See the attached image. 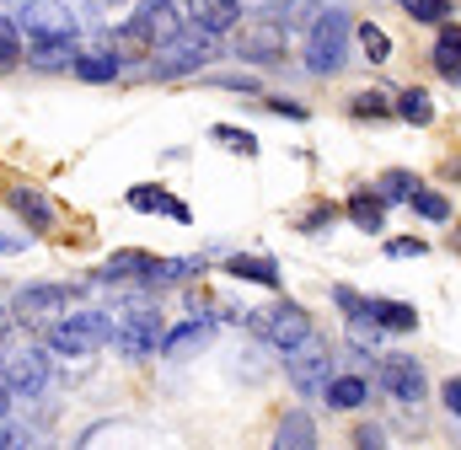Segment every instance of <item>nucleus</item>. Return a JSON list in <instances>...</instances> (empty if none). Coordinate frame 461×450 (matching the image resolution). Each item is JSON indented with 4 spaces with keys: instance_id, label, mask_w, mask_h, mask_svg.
I'll return each mask as SVG.
<instances>
[{
    "instance_id": "obj_38",
    "label": "nucleus",
    "mask_w": 461,
    "mask_h": 450,
    "mask_svg": "<svg viewBox=\"0 0 461 450\" xmlns=\"http://www.w3.org/2000/svg\"><path fill=\"white\" fill-rule=\"evenodd\" d=\"M333 215H339V210H333V204H322V210H312V215L301 220V230H306V236H322V230L333 225Z\"/></svg>"
},
{
    "instance_id": "obj_34",
    "label": "nucleus",
    "mask_w": 461,
    "mask_h": 450,
    "mask_svg": "<svg viewBox=\"0 0 461 450\" xmlns=\"http://www.w3.org/2000/svg\"><path fill=\"white\" fill-rule=\"evenodd\" d=\"M348 112H354V118H386L392 103H386L381 92H359V97H348Z\"/></svg>"
},
{
    "instance_id": "obj_1",
    "label": "nucleus",
    "mask_w": 461,
    "mask_h": 450,
    "mask_svg": "<svg viewBox=\"0 0 461 450\" xmlns=\"http://www.w3.org/2000/svg\"><path fill=\"white\" fill-rule=\"evenodd\" d=\"M183 27H188L183 0H145V5L113 32V54H150L156 43H172Z\"/></svg>"
},
{
    "instance_id": "obj_8",
    "label": "nucleus",
    "mask_w": 461,
    "mask_h": 450,
    "mask_svg": "<svg viewBox=\"0 0 461 450\" xmlns=\"http://www.w3.org/2000/svg\"><path fill=\"white\" fill-rule=\"evenodd\" d=\"M11 22H16L27 38H70V43H76V32H81L76 11L59 5V0H22V5H11Z\"/></svg>"
},
{
    "instance_id": "obj_24",
    "label": "nucleus",
    "mask_w": 461,
    "mask_h": 450,
    "mask_svg": "<svg viewBox=\"0 0 461 450\" xmlns=\"http://www.w3.org/2000/svg\"><path fill=\"white\" fill-rule=\"evenodd\" d=\"M204 343H210V322H188V328H177V333L161 343V354H167V359H188V354H199Z\"/></svg>"
},
{
    "instance_id": "obj_9",
    "label": "nucleus",
    "mask_w": 461,
    "mask_h": 450,
    "mask_svg": "<svg viewBox=\"0 0 461 450\" xmlns=\"http://www.w3.org/2000/svg\"><path fill=\"white\" fill-rule=\"evenodd\" d=\"M247 322H252V333L263 338V343H274V348H295L301 338L312 333V317L295 301H279L268 311H247Z\"/></svg>"
},
{
    "instance_id": "obj_36",
    "label": "nucleus",
    "mask_w": 461,
    "mask_h": 450,
    "mask_svg": "<svg viewBox=\"0 0 461 450\" xmlns=\"http://www.w3.org/2000/svg\"><path fill=\"white\" fill-rule=\"evenodd\" d=\"M429 59H435V70H440L451 86H461V54H451V49H440V43H435V54H429Z\"/></svg>"
},
{
    "instance_id": "obj_21",
    "label": "nucleus",
    "mask_w": 461,
    "mask_h": 450,
    "mask_svg": "<svg viewBox=\"0 0 461 450\" xmlns=\"http://www.w3.org/2000/svg\"><path fill=\"white\" fill-rule=\"evenodd\" d=\"M129 210H140V215H172V220L188 225V204H177V199H167L161 188H129Z\"/></svg>"
},
{
    "instance_id": "obj_17",
    "label": "nucleus",
    "mask_w": 461,
    "mask_h": 450,
    "mask_svg": "<svg viewBox=\"0 0 461 450\" xmlns=\"http://www.w3.org/2000/svg\"><path fill=\"white\" fill-rule=\"evenodd\" d=\"M5 199H11V210L22 220H32V230H49L54 225V210H49V199L38 188H5Z\"/></svg>"
},
{
    "instance_id": "obj_39",
    "label": "nucleus",
    "mask_w": 461,
    "mask_h": 450,
    "mask_svg": "<svg viewBox=\"0 0 461 450\" xmlns=\"http://www.w3.org/2000/svg\"><path fill=\"white\" fill-rule=\"evenodd\" d=\"M386 252H392V257H424V252H429V247H424V241H419V236H402V241H392V247H386Z\"/></svg>"
},
{
    "instance_id": "obj_37",
    "label": "nucleus",
    "mask_w": 461,
    "mask_h": 450,
    "mask_svg": "<svg viewBox=\"0 0 461 450\" xmlns=\"http://www.w3.org/2000/svg\"><path fill=\"white\" fill-rule=\"evenodd\" d=\"M263 108L279 112V118H312V108H306V103H295V97H268Z\"/></svg>"
},
{
    "instance_id": "obj_47",
    "label": "nucleus",
    "mask_w": 461,
    "mask_h": 450,
    "mask_svg": "<svg viewBox=\"0 0 461 450\" xmlns=\"http://www.w3.org/2000/svg\"><path fill=\"white\" fill-rule=\"evenodd\" d=\"M446 172H451V177H456V183H461V161H451V166H446Z\"/></svg>"
},
{
    "instance_id": "obj_20",
    "label": "nucleus",
    "mask_w": 461,
    "mask_h": 450,
    "mask_svg": "<svg viewBox=\"0 0 461 450\" xmlns=\"http://www.w3.org/2000/svg\"><path fill=\"white\" fill-rule=\"evenodd\" d=\"M268 16H274L285 32H312V22L322 16V5H317V0H279Z\"/></svg>"
},
{
    "instance_id": "obj_4",
    "label": "nucleus",
    "mask_w": 461,
    "mask_h": 450,
    "mask_svg": "<svg viewBox=\"0 0 461 450\" xmlns=\"http://www.w3.org/2000/svg\"><path fill=\"white\" fill-rule=\"evenodd\" d=\"M348 38H354V27H348V11L339 5H328L317 22H312V43H306V70L312 76H339L348 65Z\"/></svg>"
},
{
    "instance_id": "obj_25",
    "label": "nucleus",
    "mask_w": 461,
    "mask_h": 450,
    "mask_svg": "<svg viewBox=\"0 0 461 450\" xmlns=\"http://www.w3.org/2000/svg\"><path fill=\"white\" fill-rule=\"evenodd\" d=\"M226 274H236V279H247V284H279V263L274 257H230Z\"/></svg>"
},
{
    "instance_id": "obj_33",
    "label": "nucleus",
    "mask_w": 461,
    "mask_h": 450,
    "mask_svg": "<svg viewBox=\"0 0 461 450\" xmlns=\"http://www.w3.org/2000/svg\"><path fill=\"white\" fill-rule=\"evenodd\" d=\"M210 134H215V140H221L226 150H241V156H258V134H252V129H230V123H215Z\"/></svg>"
},
{
    "instance_id": "obj_6",
    "label": "nucleus",
    "mask_w": 461,
    "mask_h": 450,
    "mask_svg": "<svg viewBox=\"0 0 461 450\" xmlns=\"http://www.w3.org/2000/svg\"><path fill=\"white\" fill-rule=\"evenodd\" d=\"M215 59V32L204 27H183L172 43H161V59H156V81H177V76H194Z\"/></svg>"
},
{
    "instance_id": "obj_10",
    "label": "nucleus",
    "mask_w": 461,
    "mask_h": 450,
    "mask_svg": "<svg viewBox=\"0 0 461 450\" xmlns=\"http://www.w3.org/2000/svg\"><path fill=\"white\" fill-rule=\"evenodd\" d=\"M375 381H381V392H392V397H397V402H408V408H419V402H424V392H429L424 364H419V359H408V354H386V359L375 364Z\"/></svg>"
},
{
    "instance_id": "obj_2",
    "label": "nucleus",
    "mask_w": 461,
    "mask_h": 450,
    "mask_svg": "<svg viewBox=\"0 0 461 450\" xmlns=\"http://www.w3.org/2000/svg\"><path fill=\"white\" fill-rule=\"evenodd\" d=\"M113 317V343L123 359H145V354H156V343H161V306H150L145 295H134L123 311H108Z\"/></svg>"
},
{
    "instance_id": "obj_3",
    "label": "nucleus",
    "mask_w": 461,
    "mask_h": 450,
    "mask_svg": "<svg viewBox=\"0 0 461 450\" xmlns=\"http://www.w3.org/2000/svg\"><path fill=\"white\" fill-rule=\"evenodd\" d=\"M0 381L11 386V397H38L49 386V354L32 338H0Z\"/></svg>"
},
{
    "instance_id": "obj_41",
    "label": "nucleus",
    "mask_w": 461,
    "mask_h": 450,
    "mask_svg": "<svg viewBox=\"0 0 461 450\" xmlns=\"http://www.w3.org/2000/svg\"><path fill=\"white\" fill-rule=\"evenodd\" d=\"M333 301H339V306H344L348 317H359V311H365V301H359V295H354V290H344V284H339V290H333Z\"/></svg>"
},
{
    "instance_id": "obj_32",
    "label": "nucleus",
    "mask_w": 461,
    "mask_h": 450,
    "mask_svg": "<svg viewBox=\"0 0 461 450\" xmlns=\"http://www.w3.org/2000/svg\"><path fill=\"white\" fill-rule=\"evenodd\" d=\"M413 22H424V27H440L446 16H451V0H397Z\"/></svg>"
},
{
    "instance_id": "obj_7",
    "label": "nucleus",
    "mask_w": 461,
    "mask_h": 450,
    "mask_svg": "<svg viewBox=\"0 0 461 450\" xmlns=\"http://www.w3.org/2000/svg\"><path fill=\"white\" fill-rule=\"evenodd\" d=\"M285 370H290V381H295L301 397H317L333 381V348H328V338L306 333L295 348H285Z\"/></svg>"
},
{
    "instance_id": "obj_19",
    "label": "nucleus",
    "mask_w": 461,
    "mask_h": 450,
    "mask_svg": "<svg viewBox=\"0 0 461 450\" xmlns=\"http://www.w3.org/2000/svg\"><path fill=\"white\" fill-rule=\"evenodd\" d=\"M392 112H397L402 123H413V129H429V123H435V97H429L424 86H408V92L392 103Z\"/></svg>"
},
{
    "instance_id": "obj_42",
    "label": "nucleus",
    "mask_w": 461,
    "mask_h": 450,
    "mask_svg": "<svg viewBox=\"0 0 461 450\" xmlns=\"http://www.w3.org/2000/svg\"><path fill=\"white\" fill-rule=\"evenodd\" d=\"M22 247H27V236L11 230V225H0V252H22Z\"/></svg>"
},
{
    "instance_id": "obj_26",
    "label": "nucleus",
    "mask_w": 461,
    "mask_h": 450,
    "mask_svg": "<svg viewBox=\"0 0 461 450\" xmlns=\"http://www.w3.org/2000/svg\"><path fill=\"white\" fill-rule=\"evenodd\" d=\"M285 450H312L317 446V424L306 418V413H285V424H279V435H274Z\"/></svg>"
},
{
    "instance_id": "obj_16",
    "label": "nucleus",
    "mask_w": 461,
    "mask_h": 450,
    "mask_svg": "<svg viewBox=\"0 0 461 450\" xmlns=\"http://www.w3.org/2000/svg\"><path fill=\"white\" fill-rule=\"evenodd\" d=\"M322 392H328V408H339V413H354V408H365V402H370L365 375H333Z\"/></svg>"
},
{
    "instance_id": "obj_46",
    "label": "nucleus",
    "mask_w": 461,
    "mask_h": 450,
    "mask_svg": "<svg viewBox=\"0 0 461 450\" xmlns=\"http://www.w3.org/2000/svg\"><path fill=\"white\" fill-rule=\"evenodd\" d=\"M92 5H103V11H118V5H123V0H92Z\"/></svg>"
},
{
    "instance_id": "obj_45",
    "label": "nucleus",
    "mask_w": 461,
    "mask_h": 450,
    "mask_svg": "<svg viewBox=\"0 0 461 450\" xmlns=\"http://www.w3.org/2000/svg\"><path fill=\"white\" fill-rule=\"evenodd\" d=\"M11 322H16V317H11V306H0V338L11 333Z\"/></svg>"
},
{
    "instance_id": "obj_11",
    "label": "nucleus",
    "mask_w": 461,
    "mask_h": 450,
    "mask_svg": "<svg viewBox=\"0 0 461 450\" xmlns=\"http://www.w3.org/2000/svg\"><path fill=\"white\" fill-rule=\"evenodd\" d=\"M285 27L274 22V16H247L241 27H236V54L241 59H258V65H274L279 54H285Z\"/></svg>"
},
{
    "instance_id": "obj_40",
    "label": "nucleus",
    "mask_w": 461,
    "mask_h": 450,
    "mask_svg": "<svg viewBox=\"0 0 461 450\" xmlns=\"http://www.w3.org/2000/svg\"><path fill=\"white\" fill-rule=\"evenodd\" d=\"M440 397H446V413H451V418H461V375H451V381L440 386Z\"/></svg>"
},
{
    "instance_id": "obj_30",
    "label": "nucleus",
    "mask_w": 461,
    "mask_h": 450,
    "mask_svg": "<svg viewBox=\"0 0 461 450\" xmlns=\"http://www.w3.org/2000/svg\"><path fill=\"white\" fill-rule=\"evenodd\" d=\"M408 204H413V210H419V215H424L429 225L451 220V199H446V194H435V188H419V194H413Z\"/></svg>"
},
{
    "instance_id": "obj_22",
    "label": "nucleus",
    "mask_w": 461,
    "mask_h": 450,
    "mask_svg": "<svg viewBox=\"0 0 461 450\" xmlns=\"http://www.w3.org/2000/svg\"><path fill=\"white\" fill-rule=\"evenodd\" d=\"M150 268H156V257L150 252H140V247H123V252H113L108 257V279H150Z\"/></svg>"
},
{
    "instance_id": "obj_43",
    "label": "nucleus",
    "mask_w": 461,
    "mask_h": 450,
    "mask_svg": "<svg viewBox=\"0 0 461 450\" xmlns=\"http://www.w3.org/2000/svg\"><path fill=\"white\" fill-rule=\"evenodd\" d=\"M215 86H230V92H258L252 76H215Z\"/></svg>"
},
{
    "instance_id": "obj_44",
    "label": "nucleus",
    "mask_w": 461,
    "mask_h": 450,
    "mask_svg": "<svg viewBox=\"0 0 461 450\" xmlns=\"http://www.w3.org/2000/svg\"><path fill=\"white\" fill-rule=\"evenodd\" d=\"M354 446H365V450L381 446V429H359V435H354Z\"/></svg>"
},
{
    "instance_id": "obj_48",
    "label": "nucleus",
    "mask_w": 461,
    "mask_h": 450,
    "mask_svg": "<svg viewBox=\"0 0 461 450\" xmlns=\"http://www.w3.org/2000/svg\"><path fill=\"white\" fill-rule=\"evenodd\" d=\"M456 241H461V225H456Z\"/></svg>"
},
{
    "instance_id": "obj_49",
    "label": "nucleus",
    "mask_w": 461,
    "mask_h": 450,
    "mask_svg": "<svg viewBox=\"0 0 461 450\" xmlns=\"http://www.w3.org/2000/svg\"><path fill=\"white\" fill-rule=\"evenodd\" d=\"M252 5H263V0H252Z\"/></svg>"
},
{
    "instance_id": "obj_27",
    "label": "nucleus",
    "mask_w": 461,
    "mask_h": 450,
    "mask_svg": "<svg viewBox=\"0 0 461 450\" xmlns=\"http://www.w3.org/2000/svg\"><path fill=\"white\" fill-rule=\"evenodd\" d=\"M194 274H204V257H156L150 284H172V279H194Z\"/></svg>"
},
{
    "instance_id": "obj_28",
    "label": "nucleus",
    "mask_w": 461,
    "mask_h": 450,
    "mask_svg": "<svg viewBox=\"0 0 461 450\" xmlns=\"http://www.w3.org/2000/svg\"><path fill=\"white\" fill-rule=\"evenodd\" d=\"M419 188H424V183H419L413 172H402V166H392V172L381 177V199H386V204H408Z\"/></svg>"
},
{
    "instance_id": "obj_12",
    "label": "nucleus",
    "mask_w": 461,
    "mask_h": 450,
    "mask_svg": "<svg viewBox=\"0 0 461 450\" xmlns=\"http://www.w3.org/2000/svg\"><path fill=\"white\" fill-rule=\"evenodd\" d=\"M11 311H16L22 322H54V317L70 311V290H65V284H32V290L16 295Z\"/></svg>"
},
{
    "instance_id": "obj_14",
    "label": "nucleus",
    "mask_w": 461,
    "mask_h": 450,
    "mask_svg": "<svg viewBox=\"0 0 461 450\" xmlns=\"http://www.w3.org/2000/svg\"><path fill=\"white\" fill-rule=\"evenodd\" d=\"M22 59L38 65V70H70L76 65V43L70 38H27L22 43Z\"/></svg>"
},
{
    "instance_id": "obj_13",
    "label": "nucleus",
    "mask_w": 461,
    "mask_h": 450,
    "mask_svg": "<svg viewBox=\"0 0 461 450\" xmlns=\"http://www.w3.org/2000/svg\"><path fill=\"white\" fill-rule=\"evenodd\" d=\"M183 16H188V27H204V32L221 38L241 22V5L236 0H183Z\"/></svg>"
},
{
    "instance_id": "obj_35",
    "label": "nucleus",
    "mask_w": 461,
    "mask_h": 450,
    "mask_svg": "<svg viewBox=\"0 0 461 450\" xmlns=\"http://www.w3.org/2000/svg\"><path fill=\"white\" fill-rule=\"evenodd\" d=\"M348 343H354V348H375V343H381V328L359 311V317H348Z\"/></svg>"
},
{
    "instance_id": "obj_31",
    "label": "nucleus",
    "mask_w": 461,
    "mask_h": 450,
    "mask_svg": "<svg viewBox=\"0 0 461 450\" xmlns=\"http://www.w3.org/2000/svg\"><path fill=\"white\" fill-rule=\"evenodd\" d=\"M354 32H359V49L370 54V65H386V54H392V38H386L375 22H359Z\"/></svg>"
},
{
    "instance_id": "obj_23",
    "label": "nucleus",
    "mask_w": 461,
    "mask_h": 450,
    "mask_svg": "<svg viewBox=\"0 0 461 450\" xmlns=\"http://www.w3.org/2000/svg\"><path fill=\"white\" fill-rule=\"evenodd\" d=\"M348 220L359 225V230H381L386 225V199L381 194H348Z\"/></svg>"
},
{
    "instance_id": "obj_29",
    "label": "nucleus",
    "mask_w": 461,
    "mask_h": 450,
    "mask_svg": "<svg viewBox=\"0 0 461 450\" xmlns=\"http://www.w3.org/2000/svg\"><path fill=\"white\" fill-rule=\"evenodd\" d=\"M22 65V27L11 22V11H0V70Z\"/></svg>"
},
{
    "instance_id": "obj_5",
    "label": "nucleus",
    "mask_w": 461,
    "mask_h": 450,
    "mask_svg": "<svg viewBox=\"0 0 461 450\" xmlns=\"http://www.w3.org/2000/svg\"><path fill=\"white\" fill-rule=\"evenodd\" d=\"M108 333H113L108 311H65L49 322V348L54 354H92L108 343Z\"/></svg>"
},
{
    "instance_id": "obj_15",
    "label": "nucleus",
    "mask_w": 461,
    "mask_h": 450,
    "mask_svg": "<svg viewBox=\"0 0 461 450\" xmlns=\"http://www.w3.org/2000/svg\"><path fill=\"white\" fill-rule=\"evenodd\" d=\"M365 317L375 328H386V333H413L419 328V311L402 306V301H365Z\"/></svg>"
},
{
    "instance_id": "obj_18",
    "label": "nucleus",
    "mask_w": 461,
    "mask_h": 450,
    "mask_svg": "<svg viewBox=\"0 0 461 450\" xmlns=\"http://www.w3.org/2000/svg\"><path fill=\"white\" fill-rule=\"evenodd\" d=\"M81 81H92V86H108V81H118V54H108V49H86V54H76V65H70Z\"/></svg>"
}]
</instances>
